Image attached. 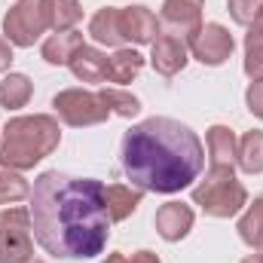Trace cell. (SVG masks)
<instances>
[{
  "mask_svg": "<svg viewBox=\"0 0 263 263\" xmlns=\"http://www.w3.org/2000/svg\"><path fill=\"white\" fill-rule=\"evenodd\" d=\"M193 208L190 205H184V202H165L159 211H156V217H153V223H156V233L165 239V242H181L190 230H193Z\"/></svg>",
  "mask_w": 263,
  "mask_h": 263,
  "instance_id": "cell-12",
  "label": "cell"
},
{
  "mask_svg": "<svg viewBox=\"0 0 263 263\" xmlns=\"http://www.w3.org/2000/svg\"><path fill=\"white\" fill-rule=\"evenodd\" d=\"M159 28L168 37H178L190 46V40L202 31V3L196 0H165L159 12Z\"/></svg>",
  "mask_w": 263,
  "mask_h": 263,
  "instance_id": "cell-8",
  "label": "cell"
},
{
  "mask_svg": "<svg viewBox=\"0 0 263 263\" xmlns=\"http://www.w3.org/2000/svg\"><path fill=\"white\" fill-rule=\"evenodd\" d=\"M28 263H43V260H28Z\"/></svg>",
  "mask_w": 263,
  "mask_h": 263,
  "instance_id": "cell-33",
  "label": "cell"
},
{
  "mask_svg": "<svg viewBox=\"0 0 263 263\" xmlns=\"http://www.w3.org/2000/svg\"><path fill=\"white\" fill-rule=\"evenodd\" d=\"M196 3H202V0H196Z\"/></svg>",
  "mask_w": 263,
  "mask_h": 263,
  "instance_id": "cell-34",
  "label": "cell"
},
{
  "mask_svg": "<svg viewBox=\"0 0 263 263\" xmlns=\"http://www.w3.org/2000/svg\"><path fill=\"white\" fill-rule=\"evenodd\" d=\"M52 107H55L59 120L65 126H73V129L98 126V123H104L110 117V110L101 101V95L98 92H89V89H62L52 98Z\"/></svg>",
  "mask_w": 263,
  "mask_h": 263,
  "instance_id": "cell-5",
  "label": "cell"
},
{
  "mask_svg": "<svg viewBox=\"0 0 263 263\" xmlns=\"http://www.w3.org/2000/svg\"><path fill=\"white\" fill-rule=\"evenodd\" d=\"M120 159L141 193H181L199 178L205 147L190 126L172 117H150L123 135Z\"/></svg>",
  "mask_w": 263,
  "mask_h": 263,
  "instance_id": "cell-2",
  "label": "cell"
},
{
  "mask_svg": "<svg viewBox=\"0 0 263 263\" xmlns=\"http://www.w3.org/2000/svg\"><path fill=\"white\" fill-rule=\"evenodd\" d=\"M245 104L257 120H263V80H251V86L245 89Z\"/></svg>",
  "mask_w": 263,
  "mask_h": 263,
  "instance_id": "cell-27",
  "label": "cell"
},
{
  "mask_svg": "<svg viewBox=\"0 0 263 263\" xmlns=\"http://www.w3.org/2000/svg\"><path fill=\"white\" fill-rule=\"evenodd\" d=\"M126 263H162L153 251H138V254H132V260H126Z\"/></svg>",
  "mask_w": 263,
  "mask_h": 263,
  "instance_id": "cell-29",
  "label": "cell"
},
{
  "mask_svg": "<svg viewBox=\"0 0 263 263\" xmlns=\"http://www.w3.org/2000/svg\"><path fill=\"white\" fill-rule=\"evenodd\" d=\"M101 263H126V257L123 254H107V260H101Z\"/></svg>",
  "mask_w": 263,
  "mask_h": 263,
  "instance_id": "cell-30",
  "label": "cell"
},
{
  "mask_svg": "<svg viewBox=\"0 0 263 263\" xmlns=\"http://www.w3.org/2000/svg\"><path fill=\"white\" fill-rule=\"evenodd\" d=\"M236 230H239V236H242V242L248 248H254L257 254H263V196H257L248 205V211L239 217Z\"/></svg>",
  "mask_w": 263,
  "mask_h": 263,
  "instance_id": "cell-20",
  "label": "cell"
},
{
  "mask_svg": "<svg viewBox=\"0 0 263 263\" xmlns=\"http://www.w3.org/2000/svg\"><path fill=\"white\" fill-rule=\"evenodd\" d=\"M62 144L59 120L49 114L34 117H12L0 135V165L12 172L34 168Z\"/></svg>",
  "mask_w": 263,
  "mask_h": 263,
  "instance_id": "cell-3",
  "label": "cell"
},
{
  "mask_svg": "<svg viewBox=\"0 0 263 263\" xmlns=\"http://www.w3.org/2000/svg\"><path fill=\"white\" fill-rule=\"evenodd\" d=\"M34 257L31 211L3 208L0 211V263H28Z\"/></svg>",
  "mask_w": 263,
  "mask_h": 263,
  "instance_id": "cell-6",
  "label": "cell"
},
{
  "mask_svg": "<svg viewBox=\"0 0 263 263\" xmlns=\"http://www.w3.org/2000/svg\"><path fill=\"white\" fill-rule=\"evenodd\" d=\"M141 190L135 187H123V184H110V187H104V202H107V214H110V223H117V220H126L135 214V208L141 205Z\"/></svg>",
  "mask_w": 263,
  "mask_h": 263,
  "instance_id": "cell-18",
  "label": "cell"
},
{
  "mask_svg": "<svg viewBox=\"0 0 263 263\" xmlns=\"http://www.w3.org/2000/svg\"><path fill=\"white\" fill-rule=\"evenodd\" d=\"M25 196H31V184L12 168H0V205L18 202Z\"/></svg>",
  "mask_w": 263,
  "mask_h": 263,
  "instance_id": "cell-24",
  "label": "cell"
},
{
  "mask_svg": "<svg viewBox=\"0 0 263 263\" xmlns=\"http://www.w3.org/2000/svg\"><path fill=\"white\" fill-rule=\"evenodd\" d=\"M251 31H257V34H263V12H260V15H257V22L251 25Z\"/></svg>",
  "mask_w": 263,
  "mask_h": 263,
  "instance_id": "cell-31",
  "label": "cell"
},
{
  "mask_svg": "<svg viewBox=\"0 0 263 263\" xmlns=\"http://www.w3.org/2000/svg\"><path fill=\"white\" fill-rule=\"evenodd\" d=\"M31 230L40 248L62 260H89L107 248L110 214L104 184L73 178L59 168L43 172L31 190Z\"/></svg>",
  "mask_w": 263,
  "mask_h": 263,
  "instance_id": "cell-1",
  "label": "cell"
},
{
  "mask_svg": "<svg viewBox=\"0 0 263 263\" xmlns=\"http://www.w3.org/2000/svg\"><path fill=\"white\" fill-rule=\"evenodd\" d=\"M46 28L49 25H46L40 0H18L3 15V34L12 46H34Z\"/></svg>",
  "mask_w": 263,
  "mask_h": 263,
  "instance_id": "cell-7",
  "label": "cell"
},
{
  "mask_svg": "<svg viewBox=\"0 0 263 263\" xmlns=\"http://www.w3.org/2000/svg\"><path fill=\"white\" fill-rule=\"evenodd\" d=\"M242 263H263V254H251V257H245Z\"/></svg>",
  "mask_w": 263,
  "mask_h": 263,
  "instance_id": "cell-32",
  "label": "cell"
},
{
  "mask_svg": "<svg viewBox=\"0 0 263 263\" xmlns=\"http://www.w3.org/2000/svg\"><path fill=\"white\" fill-rule=\"evenodd\" d=\"M208 156H211V165L214 168H233L236 165V156H239V138L230 126H211L208 135Z\"/></svg>",
  "mask_w": 263,
  "mask_h": 263,
  "instance_id": "cell-14",
  "label": "cell"
},
{
  "mask_svg": "<svg viewBox=\"0 0 263 263\" xmlns=\"http://www.w3.org/2000/svg\"><path fill=\"white\" fill-rule=\"evenodd\" d=\"M67 67H70V73H73L80 83H104V80H107L110 59H107L98 46H80Z\"/></svg>",
  "mask_w": 263,
  "mask_h": 263,
  "instance_id": "cell-13",
  "label": "cell"
},
{
  "mask_svg": "<svg viewBox=\"0 0 263 263\" xmlns=\"http://www.w3.org/2000/svg\"><path fill=\"white\" fill-rule=\"evenodd\" d=\"M227 9H230L236 25L251 28L257 22V15L263 12V0H227Z\"/></svg>",
  "mask_w": 263,
  "mask_h": 263,
  "instance_id": "cell-26",
  "label": "cell"
},
{
  "mask_svg": "<svg viewBox=\"0 0 263 263\" xmlns=\"http://www.w3.org/2000/svg\"><path fill=\"white\" fill-rule=\"evenodd\" d=\"M89 37L101 46H123V25H120V9L104 6L89 18Z\"/></svg>",
  "mask_w": 263,
  "mask_h": 263,
  "instance_id": "cell-15",
  "label": "cell"
},
{
  "mask_svg": "<svg viewBox=\"0 0 263 263\" xmlns=\"http://www.w3.org/2000/svg\"><path fill=\"white\" fill-rule=\"evenodd\" d=\"M120 25H123V40H129L135 46H144L159 37V18L147 9V6H126L120 9Z\"/></svg>",
  "mask_w": 263,
  "mask_h": 263,
  "instance_id": "cell-11",
  "label": "cell"
},
{
  "mask_svg": "<svg viewBox=\"0 0 263 263\" xmlns=\"http://www.w3.org/2000/svg\"><path fill=\"white\" fill-rule=\"evenodd\" d=\"M98 95L107 104V110L117 114V117H123V120H132V117L141 114V101L132 92H126V89H98Z\"/></svg>",
  "mask_w": 263,
  "mask_h": 263,
  "instance_id": "cell-23",
  "label": "cell"
},
{
  "mask_svg": "<svg viewBox=\"0 0 263 263\" xmlns=\"http://www.w3.org/2000/svg\"><path fill=\"white\" fill-rule=\"evenodd\" d=\"M193 202L208 217H236L248 205V190L233 168H208L205 181L193 187Z\"/></svg>",
  "mask_w": 263,
  "mask_h": 263,
  "instance_id": "cell-4",
  "label": "cell"
},
{
  "mask_svg": "<svg viewBox=\"0 0 263 263\" xmlns=\"http://www.w3.org/2000/svg\"><path fill=\"white\" fill-rule=\"evenodd\" d=\"M31 95H34L31 77H25V73H6L0 80V107L18 110V107H25L31 101Z\"/></svg>",
  "mask_w": 263,
  "mask_h": 263,
  "instance_id": "cell-19",
  "label": "cell"
},
{
  "mask_svg": "<svg viewBox=\"0 0 263 263\" xmlns=\"http://www.w3.org/2000/svg\"><path fill=\"white\" fill-rule=\"evenodd\" d=\"M233 49H236L233 34H230L223 25H217V22L202 25V31L190 40L193 59H196L199 65H205V67H220L230 55H233Z\"/></svg>",
  "mask_w": 263,
  "mask_h": 263,
  "instance_id": "cell-9",
  "label": "cell"
},
{
  "mask_svg": "<svg viewBox=\"0 0 263 263\" xmlns=\"http://www.w3.org/2000/svg\"><path fill=\"white\" fill-rule=\"evenodd\" d=\"M40 6H43V15H46L49 31H55V34L73 31V25L83 18L80 0H40Z\"/></svg>",
  "mask_w": 263,
  "mask_h": 263,
  "instance_id": "cell-17",
  "label": "cell"
},
{
  "mask_svg": "<svg viewBox=\"0 0 263 263\" xmlns=\"http://www.w3.org/2000/svg\"><path fill=\"white\" fill-rule=\"evenodd\" d=\"M141 67H144V55H141L138 49H117V52L110 55L107 80L126 86V83H132V80L141 73Z\"/></svg>",
  "mask_w": 263,
  "mask_h": 263,
  "instance_id": "cell-21",
  "label": "cell"
},
{
  "mask_svg": "<svg viewBox=\"0 0 263 263\" xmlns=\"http://www.w3.org/2000/svg\"><path fill=\"white\" fill-rule=\"evenodd\" d=\"M239 168L245 175H260L263 172V132H245L239 141V156H236Z\"/></svg>",
  "mask_w": 263,
  "mask_h": 263,
  "instance_id": "cell-22",
  "label": "cell"
},
{
  "mask_svg": "<svg viewBox=\"0 0 263 263\" xmlns=\"http://www.w3.org/2000/svg\"><path fill=\"white\" fill-rule=\"evenodd\" d=\"M190 62V46L178 37H168V34H159L153 40V49H150V65L156 73L162 77H175L181 73Z\"/></svg>",
  "mask_w": 263,
  "mask_h": 263,
  "instance_id": "cell-10",
  "label": "cell"
},
{
  "mask_svg": "<svg viewBox=\"0 0 263 263\" xmlns=\"http://www.w3.org/2000/svg\"><path fill=\"white\" fill-rule=\"evenodd\" d=\"M9 65H12V46L6 37H0V70H9Z\"/></svg>",
  "mask_w": 263,
  "mask_h": 263,
  "instance_id": "cell-28",
  "label": "cell"
},
{
  "mask_svg": "<svg viewBox=\"0 0 263 263\" xmlns=\"http://www.w3.org/2000/svg\"><path fill=\"white\" fill-rule=\"evenodd\" d=\"M80 46H86L80 31H62V34H52L40 46V55H43L46 65H70V59L77 55Z\"/></svg>",
  "mask_w": 263,
  "mask_h": 263,
  "instance_id": "cell-16",
  "label": "cell"
},
{
  "mask_svg": "<svg viewBox=\"0 0 263 263\" xmlns=\"http://www.w3.org/2000/svg\"><path fill=\"white\" fill-rule=\"evenodd\" d=\"M245 73L251 80H263V34H245Z\"/></svg>",
  "mask_w": 263,
  "mask_h": 263,
  "instance_id": "cell-25",
  "label": "cell"
}]
</instances>
